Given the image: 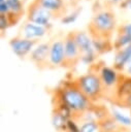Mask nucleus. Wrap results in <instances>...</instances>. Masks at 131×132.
I'll use <instances>...</instances> for the list:
<instances>
[{
	"mask_svg": "<svg viewBox=\"0 0 131 132\" xmlns=\"http://www.w3.org/2000/svg\"><path fill=\"white\" fill-rule=\"evenodd\" d=\"M130 60H131V45L116 52L112 67L117 69L119 72L124 71Z\"/></svg>",
	"mask_w": 131,
	"mask_h": 132,
	"instance_id": "obj_14",
	"label": "nucleus"
},
{
	"mask_svg": "<svg viewBox=\"0 0 131 132\" xmlns=\"http://www.w3.org/2000/svg\"><path fill=\"white\" fill-rule=\"evenodd\" d=\"M75 41L80 52V62L85 65H93L96 61L97 53L93 46V40L90 34L86 31H73Z\"/></svg>",
	"mask_w": 131,
	"mask_h": 132,
	"instance_id": "obj_4",
	"label": "nucleus"
},
{
	"mask_svg": "<svg viewBox=\"0 0 131 132\" xmlns=\"http://www.w3.org/2000/svg\"><path fill=\"white\" fill-rule=\"evenodd\" d=\"M97 70H95L97 72V74L99 75L101 82L104 87V90H111V89H116L119 79H120V72L114 69L113 67H109L106 65H99L96 66Z\"/></svg>",
	"mask_w": 131,
	"mask_h": 132,
	"instance_id": "obj_9",
	"label": "nucleus"
},
{
	"mask_svg": "<svg viewBox=\"0 0 131 132\" xmlns=\"http://www.w3.org/2000/svg\"><path fill=\"white\" fill-rule=\"evenodd\" d=\"M131 95V75L126 74H120L119 82L114 89V102L119 105L122 104V102Z\"/></svg>",
	"mask_w": 131,
	"mask_h": 132,
	"instance_id": "obj_11",
	"label": "nucleus"
},
{
	"mask_svg": "<svg viewBox=\"0 0 131 132\" xmlns=\"http://www.w3.org/2000/svg\"><path fill=\"white\" fill-rule=\"evenodd\" d=\"M37 43L38 40H31L20 35L12 37L9 40V46L12 53L19 58H25L26 56L30 55Z\"/></svg>",
	"mask_w": 131,
	"mask_h": 132,
	"instance_id": "obj_7",
	"label": "nucleus"
},
{
	"mask_svg": "<svg viewBox=\"0 0 131 132\" xmlns=\"http://www.w3.org/2000/svg\"><path fill=\"white\" fill-rule=\"evenodd\" d=\"M93 46L97 55H103L113 50V41L110 39H92Z\"/></svg>",
	"mask_w": 131,
	"mask_h": 132,
	"instance_id": "obj_15",
	"label": "nucleus"
},
{
	"mask_svg": "<svg viewBox=\"0 0 131 132\" xmlns=\"http://www.w3.org/2000/svg\"><path fill=\"white\" fill-rule=\"evenodd\" d=\"M51 42H38L29 55L30 61L39 69L48 68V56H50Z\"/></svg>",
	"mask_w": 131,
	"mask_h": 132,
	"instance_id": "obj_8",
	"label": "nucleus"
},
{
	"mask_svg": "<svg viewBox=\"0 0 131 132\" xmlns=\"http://www.w3.org/2000/svg\"><path fill=\"white\" fill-rule=\"evenodd\" d=\"M8 12H9V8H8L6 0H0V13L7 14Z\"/></svg>",
	"mask_w": 131,
	"mask_h": 132,
	"instance_id": "obj_25",
	"label": "nucleus"
},
{
	"mask_svg": "<svg viewBox=\"0 0 131 132\" xmlns=\"http://www.w3.org/2000/svg\"><path fill=\"white\" fill-rule=\"evenodd\" d=\"M117 132H127L126 130H123V129H121V130H119V131H117Z\"/></svg>",
	"mask_w": 131,
	"mask_h": 132,
	"instance_id": "obj_29",
	"label": "nucleus"
},
{
	"mask_svg": "<svg viewBox=\"0 0 131 132\" xmlns=\"http://www.w3.org/2000/svg\"><path fill=\"white\" fill-rule=\"evenodd\" d=\"M67 121L68 120L65 117H63L60 112H58L57 110L53 111V114H52V125H53V127L58 132H64L65 131Z\"/></svg>",
	"mask_w": 131,
	"mask_h": 132,
	"instance_id": "obj_18",
	"label": "nucleus"
},
{
	"mask_svg": "<svg viewBox=\"0 0 131 132\" xmlns=\"http://www.w3.org/2000/svg\"><path fill=\"white\" fill-rule=\"evenodd\" d=\"M6 2L9 8V12L19 15L20 18L26 14V9L24 7L22 0H6Z\"/></svg>",
	"mask_w": 131,
	"mask_h": 132,
	"instance_id": "obj_19",
	"label": "nucleus"
},
{
	"mask_svg": "<svg viewBox=\"0 0 131 132\" xmlns=\"http://www.w3.org/2000/svg\"><path fill=\"white\" fill-rule=\"evenodd\" d=\"M55 99L66 104L73 112L74 119H79L92 106V101L83 93L75 79L63 80L55 91Z\"/></svg>",
	"mask_w": 131,
	"mask_h": 132,
	"instance_id": "obj_1",
	"label": "nucleus"
},
{
	"mask_svg": "<svg viewBox=\"0 0 131 132\" xmlns=\"http://www.w3.org/2000/svg\"><path fill=\"white\" fill-rule=\"evenodd\" d=\"M117 19L114 12L109 9L97 10L92 16L88 25V33L92 39H110L114 31H117Z\"/></svg>",
	"mask_w": 131,
	"mask_h": 132,
	"instance_id": "obj_2",
	"label": "nucleus"
},
{
	"mask_svg": "<svg viewBox=\"0 0 131 132\" xmlns=\"http://www.w3.org/2000/svg\"><path fill=\"white\" fill-rule=\"evenodd\" d=\"M64 50H65V62L63 67L72 68L78 62H80V52L75 41L74 32H68L64 36Z\"/></svg>",
	"mask_w": 131,
	"mask_h": 132,
	"instance_id": "obj_6",
	"label": "nucleus"
},
{
	"mask_svg": "<svg viewBox=\"0 0 131 132\" xmlns=\"http://www.w3.org/2000/svg\"><path fill=\"white\" fill-rule=\"evenodd\" d=\"M100 131L101 132H117L122 129V127L111 118V116L105 118L104 120L99 122Z\"/></svg>",
	"mask_w": 131,
	"mask_h": 132,
	"instance_id": "obj_17",
	"label": "nucleus"
},
{
	"mask_svg": "<svg viewBox=\"0 0 131 132\" xmlns=\"http://www.w3.org/2000/svg\"><path fill=\"white\" fill-rule=\"evenodd\" d=\"M81 10H83V8L78 6V7H76L75 9H73L70 13H66L63 18H61V19H60L61 23H62V24H64V25H69V24L74 23V22L76 21V19L78 18L79 13L81 12Z\"/></svg>",
	"mask_w": 131,
	"mask_h": 132,
	"instance_id": "obj_21",
	"label": "nucleus"
},
{
	"mask_svg": "<svg viewBox=\"0 0 131 132\" xmlns=\"http://www.w3.org/2000/svg\"><path fill=\"white\" fill-rule=\"evenodd\" d=\"M110 116L111 118L123 128V127H131V117L128 114L123 113L117 108H111L110 110Z\"/></svg>",
	"mask_w": 131,
	"mask_h": 132,
	"instance_id": "obj_16",
	"label": "nucleus"
},
{
	"mask_svg": "<svg viewBox=\"0 0 131 132\" xmlns=\"http://www.w3.org/2000/svg\"><path fill=\"white\" fill-rule=\"evenodd\" d=\"M123 1H124V0H106V4H108L109 6L116 5V4H119V5H120Z\"/></svg>",
	"mask_w": 131,
	"mask_h": 132,
	"instance_id": "obj_27",
	"label": "nucleus"
},
{
	"mask_svg": "<svg viewBox=\"0 0 131 132\" xmlns=\"http://www.w3.org/2000/svg\"><path fill=\"white\" fill-rule=\"evenodd\" d=\"M26 19L28 22H31L33 24L43 27H50L51 20L54 19V16L50 11L43 8L37 2V0H32L26 8Z\"/></svg>",
	"mask_w": 131,
	"mask_h": 132,
	"instance_id": "obj_5",
	"label": "nucleus"
},
{
	"mask_svg": "<svg viewBox=\"0 0 131 132\" xmlns=\"http://www.w3.org/2000/svg\"><path fill=\"white\" fill-rule=\"evenodd\" d=\"M79 132H101L99 122L97 121H85L79 124Z\"/></svg>",
	"mask_w": 131,
	"mask_h": 132,
	"instance_id": "obj_20",
	"label": "nucleus"
},
{
	"mask_svg": "<svg viewBox=\"0 0 131 132\" xmlns=\"http://www.w3.org/2000/svg\"><path fill=\"white\" fill-rule=\"evenodd\" d=\"M47 32H48V27L39 26L27 21L22 26L19 35L31 40H38L39 38H42Z\"/></svg>",
	"mask_w": 131,
	"mask_h": 132,
	"instance_id": "obj_12",
	"label": "nucleus"
},
{
	"mask_svg": "<svg viewBox=\"0 0 131 132\" xmlns=\"http://www.w3.org/2000/svg\"><path fill=\"white\" fill-rule=\"evenodd\" d=\"M119 6H120L121 9H127V10H129V9H131V0H124Z\"/></svg>",
	"mask_w": 131,
	"mask_h": 132,
	"instance_id": "obj_26",
	"label": "nucleus"
},
{
	"mask_svg": "<svg viewBox=\"0 0 131 132\" xmlns=\"http://www.w3.org/2000/svg\"><path fill=\"white\" fill-rule=\"evenodd\" d=\"M125 71L127 72V75H131V60L129 61L128 65L126 66V69H125Z\"/></svg>",
	"mask_w": 131,
	"mask_h": 132,
	"instance_id": "obj_28",
	"label": "nucleus"
},
{
	"mask_svg": "<svg viewBox=\"0 0 131 132\" xmlns=\"http://www.w3.org/2000/svg\"><path fill=\"white\" fill-rule=\"evenodd\" d=\"M117 33H121V34H127L131 36V23L128 24H123L118 26L117 28Z\"/></svg>",
	"mask_w": 131,
	"mask_h": 132,
	"instance_id": "obj_24",
	"label": "nucleus"
},
{
	"mask_svg": "<svg viewBox=\"0 0 131 132\" xmlns=\"http://www.w3.org/2000/svg\"><path fill=\"white\" fill-rule=\"evenodd\" d=\"M37 2L50 11L54 18H63L67 13V7L64 0H37Z\"/></svg>",
	"mask_w": 131,
	"mask_h": 132,
	"instance_id": "obj_13",
	"label": "nucleus"
},
{
	"mask_svg": "<svg viewBox=\"0 0 131 132\" xmlns=\"http://www.w3.org/2000/svg\"><path fill=\"white\" fill-rule=\"evenodd\" d=\"M65 62V50H64V38L55 39L51 42L48 65L51 68L63 67Z\"/></svg>",
	"mask_w": 131,
	"mask_h": 132,
	"instance_id": "obj_10",
	"label": "nucleus"
},
{
	"mask_svg": "<svg viewBox=\"0 0 131 132\" xmlns=\"http://www.w3.org/2000/svg\"><path fill=\"white\" fill-rule=\"evenodd\" d=\"M64 132H79V124L77 123L76 119L72 118L67 121L66 128Z\"/></svg>",
	"mask_w": 131,
	"mask_h": 132,
	"instance_id": "obj_22",
	"label": "nucleus"
},
{
	"mask_svg": "<svg viewBox=\"0 0 131 132\" xmlns=\"http://www.w3.org/2000/svg\"><path fill=\"white\" fill-rule=\"evenodd\" d=\"M10 26V23L8 21V18L6 14H1L0 13V30L1 33H4V31H6Z\"/></svg>",
	"mask_w": 131,
	"mask_h": 132,
	"instance_id": "obj_23",
	"label": "nucleus"
},
{
	"mask_svg": "<svg viewBox=\"0 0 131 132\" xmlns=\"http://www.w3.org/2000/svg\"><path fill=\"white\" fill-rule=\"evenodd\" d=\"M75 82L92 103L102 98L105 93L101 79L95 70H91L75 78Z\"/></svg>",
	"mask_w": 131,
	"mask_h": 132,
	"instance_id": "obj_3",
	"label": "nucleus"
}]
</instances>
